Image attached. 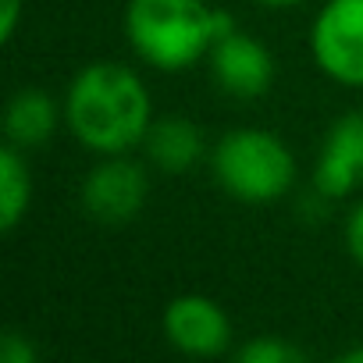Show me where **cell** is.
I'll return each instance as SVG.
<instances>
[{"mask_svg":"<svg viewBox=\"0 0 363 363\" xmlns=\"http://www.w3.org/2000/svg\"><path fill=\"white\" fill-rule=\"evenodd\" d=\"M65 128L93 157L143 150L153 125V93L132 65L89 61L65 89Z\"/></svg>","mask_w":363,"mask_h":363,"instance_id":"obj_1","label":"cell"},{"mask_svg":"<svg viewBox=\"0 0 363 363\" xmlns=\"http://www.w3.org/2000/svg\"><path fill=\"white\" fill-rule=\"evenodd\" d=\"M235 15L211 0H128L125 40L132 54L157 72H186L207 61L211 47L228 36Z\"/></svg>","mask_w":363,"mask_h":363,"instance_id":"obj_2","label":"cell"},{"mask_svg":"<svg viewBox=\"0 0 363 363\" xmlns=\"http://www.w3.org/2000/svg\"><path fill=\"white\" fill-rule=\"evenodd\" d=\"M211 174L218 189L246 207H271L285 200L296 186V153L289 143L260 125L228 128L211 146Z\"/></svg>","mask_w":363,"mask_h":363,"instance_id":"obj_3","label":"cell"},{"mask_svg":"<svg viewBox=\"0 0 363 363\" xmlns=\"http://www.w3.org/2000/svg\"><path fill=\"white\" fill-rule=\"evenodd\" d=\"M150 196V171L132 153L96 157V164L79 182V203L86 218H93L104 228L132 225Z\"/></svg>","mask_w":363,"mask_h":363,"instance_id":"obj_4","label":"cell"},{"mask_svg":"<svg viewBox=\"0 0 363 363\" xmlns=\"http://www.w3.org/2000/svg\"><path fill=\"white\" fill-rule=\"evenodd\" d=\"M310 57L331 82L363 89V0H324L310 26Z\"/></svg>","mask_w":363,"mask_h":363,"instance_id":"obj_5","label":"cell"},{"mask_svg":"<svg viewBox=\"0 0 363 363\" xmlns=\"http://www.w3.org/2000/svg\"><path fill=\"white\" fill-rule=\"evenodd\" d=\"M160 331L171 349L189 359H218L232 345V317L228 310L200 292L174 296L160 313Z\"/></svg>","mask_w":363,"mask_h":363,"instance_id":"obj_6","label":"cell"},{"mask_svg":"<svg viewBox=\"0 0 363 363\" xmlns=\"http://www.w3.org/2000/svg\"><path fill=\"white\" fill-rule=\"evenodd\" d=\"M207 68H211L214 86L225 96H232V100H260V96H267L271 86H274V75H278L271 47L264 40L242 33V29H232L228 36H221L211 47Z\"/></svg>","mask_w":363,"mask_h":363,"instance_id":"obj_7","label":"cell"},{"mask_svg":"<svg viewBox=\"0 0 363 363\" xmlns=\"http://www.w3.org/2000/svg\"><path fill=\"white\" fill-rule=\"evenodd\" d=\"M310 189H317L331 203L363 189V107L345 111L324 132Z\"/></svg>","mask_w":363,"mask_h":363,"instance_id":"obj_8","label":"cell"},{"mask_svg":"<svg viewBox=\"0 0 363 363\" xmlns=\"http://www.w3.org/2000/svg\"><path fill=\"white\" fill-rule=\"evenodd\" d=\"M143 157L153 171L178 178V174H189L193 167H200V160L211 157V150H207L203 128L193 118L160 114V118H153V125L143 139Z\"/></svg>","mask_w":363,"mask_h":363,"instance_id":"obj_9","label":"cell"},{"mask_svg":"<svg viewBox=\"0 0 363 363\" xmlns=\"http://www.w3.org/2000/svg\"><path fill=\"white\" fill-rule=\"evenodd\" d=\"M65 125V104L54 100L47 89L40 86H22L18 93H11L8 107H4V135L8 146L22 150V153H36L43 150L57 128Z\"/></svg>","mask_w":363,"mask_h":363,"instance_id":"obj_10","label":"cell"},{"mask_svg":"<svg viewBox=\"0 0 363 363\" xmlns=\"http://www.w3.org/2000/svg\"><path fill=\"white\" fill-rule=\"evenodd\" d=\"M33 207V167L29 153L4 143L0 150V232H15Z\"/></svg>","mask_w":363,"mask_h":363,"instance_id":"obj_11","label":"cell"},{"mask_svg":"<svg viewBox=\"0 0 363 363\" xmlns=\"http://www.w3.org/2000/svg\"><path fill=\"white\" fill-rule=\"evenodd\" d=\"M232 363H310V356L281 335H260V338L242 342Z\"/></svg>","mask_w":363,"mask_h":363,"instance_id":"obj_12","label":"cell"},{"mask_svg":"<svg viewBox=\"0 0 363 363\" xmlns=\"http://www.w3.org/2000/svg\"><path fill=\"white\" fill-rule=\"evenodd\" d=\"M0 363H40V349L29 335L8 331L0 338Z\"/></svg>","mask_w":363,"mask_h":363,"instance_id":"obj_13","label":"cell"},{"mask_svg":"<svg viewBox=\"0 0 363 363\" xmlns=\"http://www.w3.org/2000/svg\"><path fill=\"white\" fill-rule=\"evenodd\" d=\"M345 250H349V257L363 267V196L352 203V211L345 214Z\"/></svg>","mask_w":363,"mask_h":363,"instance_id":"obj_14","label":"cell"},{"mask_svg":"<svg viewBox=\"0 0 363 363\" xmlns=\"http://www.w3.org/2000/svg\"><path fill=\"white\" fill-rule=\"evenodd\" d=\"M26 15V0H0V40L11 43Z\"/></svg>","mask_w":363,"mask_h":363,"instance_id":"obj_15","label":"cell"},{"mask_svg":"<svg viewBox=\"0 0 363 363\" xmlns=\"http://www.w3.org/2000/svg\"><path fill=\"white\" fill-rule=\"evenodd\" d=\"M331 363H363V342H359V345H349V349L338 352Z\"/></svg>","mask_w":363,"mask_h":363,"instance_id":"obj_16","label":"cell"},{"mask_svg":"<svg viewBox=\"0 0 363 363\" xmlns=\"http://www.w3.org/2000/svg\"><path fill=\"white\" fill-rule=\"evenodd\" d=\"M257 4H264V8H299L306 0H257Z\"/></svg>","mask_w":363,"mask_h":363,"instance_id":"obj_17","label":"cell"}]
</instances>
